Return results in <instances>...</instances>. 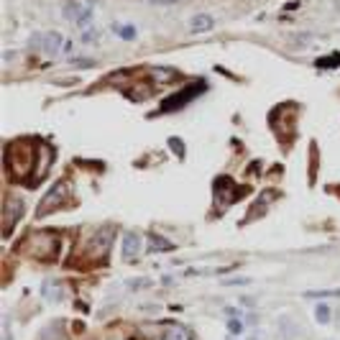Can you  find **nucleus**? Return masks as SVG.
<instances>
[{
  "instance_id": "obj_3",
  "label": "nucleus",
  "mask_w": 340,
  "mask_h": 340,
  "mask_svg": "<svg viewBox=\"0 0 340 340\" xmlns=\"http://www.w3.org/2000/svg\"><path fill=\"white\" fill-rule=\"evenodd\" d=\"M69 192V184L67 182H56L49 192L44 195V200L38 202V207H36V215L38 218H44V215H49V212H54L56 207H61V202H64V195Z\"/></svg>"
},
{
  "instance_id": "obj_11",
  "label": "nucleus",
  "mask_w": 340,
  "mask_h": 340,
  "mask_svg": "<svg viewBox=\"0 0 340 340\" xmlns=\"http://www.w3.org/2000/svg\"><path fill=\"white\" fill-rule=\"evenodd\" d=\"M174 243L172 241H161L159 236H151L148 238V251H172Z\"/></svg>"
},
{
  "instance_id": "obj_4",
  "label": "nucleus",
  "mask_w": 340,
  "mask_h": 340,
  "mask_svg": "<svg viewBox=\"0 0 340 340\" xmlns=\"http://www.w3.org/2000/svg\"><path fill=\"white\" fill-rule=\"evenodd\" d=\"M20 215H23V200L8 197L5 205H3V233H5V236H10V233H13V225L18 223Z\"/></svg>"
},
{
  "instance_id": "obj_5",
  "label": "nucleus",
  "mask_w": 340,
  "mask_h": 340,
  "mask_svg": "<svg viewBox=\"0 0 340 340\" xmlns=\"http://www.w3.org/2000/svg\"><path fill=\"white\" fill-rule=\"evenodd\" d=\"M64 18H69L72 23H77L79 28H90L92 23V8L82 5V3H69L64 5Z\"/></svg>"
},
{
  "instance_id": "obj_9",
  "label": "nucleus",
  "mask_w": 340,
  "mask_h": 340,
  "mask_svg": "<svg viewBox=\"0 0 340 340\" xmlns=\"http://www.w3.org/2000/svg\"><path fill=\"white\" fill-rule=\"evenodd\" d=\"M161 340H192V333L182 325H166Z\"/></svg>"
},
{
  "instance_id": "obj_16",
  "label": "nucleus",
  "mask_w": 340,
  "mask_h": 340,
  "mask_svg": "<svg viewBox=\"0 0 340 340\" xmlns=\"http://www.w3.org/2000/svg\"><path fill=\"white\" fill-rule=\"evenodd\" d=\"M243 328H246V325H243L241 320H228V333H230V335H238V333H243Z\"/></svg>"
},
{
  "instance_id": "obj_12",
  "label": "nucleus",
  "mask_w": 340,
  "mask_h": 340,
  "mask_svg": "<svg viewBox=\"0 0 340 340\" xmlns=\"http://www.w3.org/2000/svg\"><path fill=\"white\" fill-rule=\"evenodd\" d=\"M315 317H317V323H320V325H328V323H330V317H333V312H330V307H328V305H317Z\"/></svg>"
},
{
  "instance_id": "obj_2",
  "label": "nucleus",
  "mask_w": 340,
  "mask_h": 340,
  "mask_svg": "<svg viewBox=\"0 0 340 340\" xmlns=\"http://www.w3.org/2000/svg\"><path fill=\"white\" fill-rule=\"evenodd\" d=\"M28 46L38 54H46V56H54L61 51L64 46V36L56 33V31H41V33H33L28 38Z\"/></svg>"
},
{
  "instance_id": "obj_15",
  "label": "nucleus",
  "mask_w": 340,
  "mask_h": 340,
  "mask_svg": "<svg viewBox=\"0 0 340 340\" xmlns=\"http://www.w3.org/2000/svg\"><path fill=\"white\" fill-rule=\"evenodd\" d=\"M169 146H172V151H177V156L184 159V151H187V148H184V143H182L179 138H169Z\"/></svg>"
},
{
  "instance_id": "obj_6",
  "label": "nucleus",
  "mask_w": 340,
  "mask_h": 340,
  "mask_svg": "<svg viewBox=\"0 0 340 340\" xmlns=\"http://www.w3.org/2000/svg\"><path fill=\"white\" fill-rule=\"evenodd\" d=\"M141 251V238L136 236V233H123V243H120V253L125 261H136Z\"/></svg>"
},
{
  "instance_id": "obj_13",
  "label": "nucleus",
  "mask_w": 340,
  "mask_h": 340,
  "mask_svg": "<svg viewBox=\"0 0 340 340\" xmlns=\"http://www.w3.org/2000/svg\"><path fill=\"white\" fill-rule=\"evenodd\" d=\"M113 31H115L120 38H125V41H133V38H136V33H138L133 26H113Z\"/></svg>"
},
{
  "instance_id": "obj_7",
  "label": "nucleus",
  "mask_w": 340,
  "mask_h": 340,
  "mask_svg": "<svg viewBox=\"0 0 340 340\" xmlns=\"http://www.w3.org/2000/svg\"><path fill=\"white\" fill-rule=\"evenodd\" d=\"M212 26H215V18H212L210 13H197L192 20H189V31H192V33H205Z\"/></svg>"
},
{
  "instance_id": "obj_14",
  "label": "nucleus",
  "mask_w": 340,
  "mask_h": 340,
  "mask_svg": "<svg viewBox=\"0 0 340 340\" xmlns=\"http://www.w3.org/2000/svg\"><path fill=\"white\" fill-rule=\"evenodd\" d=\"M305 297H340V289H315V292H307Z\"/></svg>"
},
{
  "instance_id": "obj_1",
  "label": "nucleus",
  "mask_w": 340,
  "mask_h": 340,
  "mask_svg": "<svg viewBox=\"0 0 340 340\" xmlns=\"http://www.w3.org/2000/svg\"><path fill=\"white\" fill-rule=\"evenodd\" d=\"M205 90H207V84H205V82H192V84H187L184 90H179V92H174V95H169V97L161 102V113L179 110L182 105L192 102V100H195V97H200Z\"/></svg>"
},
{
  "instance_id": "obj_8",
  "label": "nucleus",
  "mask_w": 340,
  "mask_h": 340,
  "mask_svg": "<svg viewBox=\"0 0 340 340\" xmlns=\"http://www.w3.org/2000/svg\"><path fill=\"white\" fill-rule=\"evenodd\" d=\"M41 294H44L49 302H59L61 297H64V287H61V282H56V279H49V282L41 284Z\"/></svg>"
},
{
  "instance_id": "obj_17",
  "label": "nucleus",
  "mask_w": 340,
  "mask_h": 340,
  "mask_svg": "<svg viewBox=\"0 0 340 340\" xmlns=\"http://www.w3.org/2000/svg\"><path fill=\"white\" fill-rule=\"evenodd\" d=\"M97 31H92V28H84V33H82V41H95L97 36H95Z\"/></svg>"
},
{
  "instance_id": "obj_10",
  "label": "nucleus",
  "mask_w": 340,
  "mask_h": 340,
  "mask_svg": "<svg viewBox=\"0 0 340 340\" xmlns=\"http://www.w3.org/2000/svg\"><path fill=\"white\" fill-rule=\"evenodd\" d=\"M110 236H113V230H110V228L105 230V233H97L95 241H92L95 253H105V251H108V246H110Z\"/></svg>"
}]
</instances>
